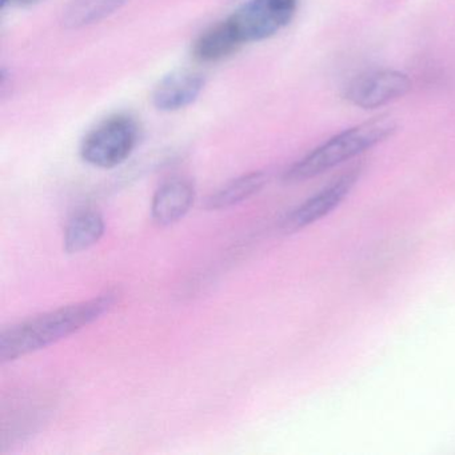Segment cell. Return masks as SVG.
I'll return each instance as SVG.
<instances>
[{
  "mask_svg": "<svg viewBox=\"0 0 455 455\" xmlns=\"http://www.w3.org/2000/svg\"><path fill=\"white\" fill-rule=\"evenodd\" d=\"M196 201V188L186 178H172L156 190L151 215L158 225L169 226L182 220Z\"/></svg>",
  "mask_w": 455,
  "mask_h": 455,
  "instance_id": "8",
  "label": "cell"
},
{
  "mask_svg": "<svg viewBox=\"0 0 455 455\" xmlns=\"http://www.w3.org/2000/svg\"><path fill=\"white\" fill-rule=\"evenodd\" d=\"M105 220L97 212L76 214L65 231V250L68 254L84 251L97 244L105 234Z\"/></svg>",
  "mask_w": 455,
  "mask_h": 455,
  "instance_id": "11",
  "label": "cell"
},
{
  "mask_svg": "<svg viewBox=\"0 0 455 455\" xmlns=\"http://www.w3.org/2000/svg\"><path fill=\"white\" fill-rule=\"evenodd\" d=\"M298 0H249L228 18L242 46L273 38L294 20Z\"/></svg>",
  "mask_w": 455,
  "mask_h": 455,
  "instance_id": "4",
  "label": "cell"
},
{
  "mask_svg": "<svg viewBox=\"0 0 455 455\" xmlns=\"http://www.w3.org/2000/svg\"><path fill=\"white\" fill-rule=\"evenodd\" d=\"M206 79L191 70L172 71L164 76L151 94L154 108L162 113H177L193 105L204 92Z\"/></svg>",
  "mask_w": 455,
  "mask_h": 455,
  "instance_id": "7",
  "label": "cell"
},
{
  "mask_svg": "<svg viewBox=\"0 0 455 455\" xmlns=\"http://www.w3.org/2000/svg\"><path fill=\"white\" fill-rule=\"evenodd\" d=\"M129 2L130 0H71L63 12V28L68 30H82L100 25Z\"/></svg>",
  "mask_w": 455,
  "mask_h": 455,
  "instance_id": "10",
  "label": "cell"
},
{
  "mask_svg": "<svg viewBox=\"0 0 455 455\" xmlns=\"http://www.w3.org/2000/svg\"><path fill=\"white\" fill-rule=\"evenodd\" d=\"M396 130L398 124L388 116H378L350 127L330 138L292 164L284 174V180L298 183L318 177L385 142L395 134Z\"/></svg>",
  "mask_w": 455,
  "mask_h": 455,
  "instance_id": "2",
  "label": "cell"
},
{
  "mask_svg": "<svg viewBox=\"0 0 455 455\" xmlns=\"http://www.w3.org/2000/svg\"><path fill=\"white\" fill-rule=\"evenodd\" d=\"M116 302V292L108 291L15 324L0 335V359L2 362L14 361L68 338L100 319L113 308Z\"/></svg>",
  "mask_w": 455,
  "mask_h": 455,
  "instance_id": "1",
  "label": "cell"
},
{
  "mask_svg": "<svg viewBox=\"0 0 455 455\" xmlns=\"http://www.w3.org/2000/svg\"><path fill=\"white\" fill-rule=\"evenodd\" d=\"M411 90V79L398 70H375L362 74L348 84L345 100L363 110H377L395 102Z\"/></svg>",
  "mask_w": 455,
  "mask_h": 455,
  "instance_id": "5",
  "label": "cell"
},
{
  "mask_svg": "<svg viewBox=\"0 0 455 455\" xmlns=\"http://www.w3.org/2000/svg\"><path fill=\"white\" fill-rule=\"evenodd\" d=\"M359 175H361V170H350L346 174L340 175L338 180H332L315 196L303 202L294 212L287 215L282 225L283 230L286 233H295L326 217L345 201L346 196L350 194L356 180H359Z\"/></svg>",
  "mask_w": 455,
  "mask_h": 455,
  "instance_id": "6",
  "label": "cell"
},
{
  "mask_svg": "<svg viewBox=\"0 0 455 455\" xmlns=\"http://www.w3.org/2000/svg\"><path fill=\"white\" fill-rule=\"evenodd\" d=\"M140 135V124L132 116L126 114L108 116L82 140V159L98 169H114L134 153Z\"/></svg>",
  "mask_w": 455,
  "mask_h": 455,
  "instance_id": "3",
  "label": "cell"
},
{
  "mask_svg": "<svg viewBox=\"0 0 455 455\" xmlns=\"http://www.w3.org/2000/svg\"><path fill=\"white\" fill-rule=\"evenodd\" d=\"M266 183H267L266 172H254L242 175L223 186L217 193L210 196L206 201V209L223 210L235 206L259 193L265 188Z\"/></svg>",
  "mask_w": 455,
  "mask_h": 455,
  "instance_id": "12",
  "label": "cell"
},
{
  "mask_svg": "<svg viewBox=\"0 0 455 455\" xmlns=\"http://www.w3.org/2000/svg\"><path fill=\"white\" fill-rule=\"evenodd\" d=\"M39 0H0V7L2 10L10 7H30L38 4Z\"/></svg>",
  "mask_w": 455,
  "mask_h": 455,
  "instance_id": "13",
  "label": "cell"
},
{
  "mask_svg": "<svg viewBox=\"0 0 455 455\" xmlns=\"http://www.w3.org/2000/svg\"><path fill=\"white\" fill-rule=\"evenodd\" d=\"M228 18L204 30L191 47V55L196 62L210 65L231 57L241 49Z\"/></svg>",
  "mask_w": 455,
  "mask_h": 455,
  "instance_id": "9",
  "label": "cell"
}]
</instances>
